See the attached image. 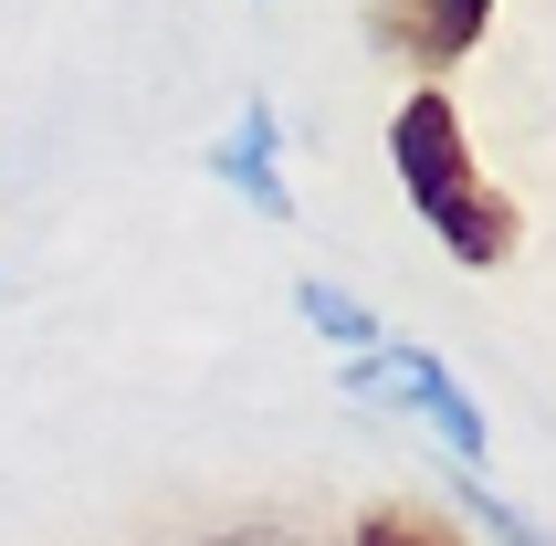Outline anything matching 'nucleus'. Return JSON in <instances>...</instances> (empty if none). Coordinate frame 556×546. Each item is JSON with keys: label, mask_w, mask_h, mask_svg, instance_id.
<instances>
[{"label": "nucleus", "mask_w": 556, "mask_h": 546, "mask_svg": "<svg viewBox=\"0 0 556 546\" xmlns=\"http://www.w3.org/2000/svg\"><path fill=\"white\" fill-rule=\"evenodd\" d=\"M389 169H400L409 211L431 221V243L452 252L463 273L515 263L526 221H515V200H504V189L472 169V137H463V116H452V95H441V85H420L400 116H389Z\"/></svg>", "instance_id": "f257e3e1"}, {"label": "nucleus", "mask_w": 556, "mask_h": 546, "mask_svg": "<svg viewBox=\"0 0 556 546\" xmlns=\"http://www.w3.org/2000/svg\"><path fill=\"white\" fill-rule=\"evenodd\" d=\"M337 389H357L368 410H409V421H420L441 452H452V473H483V452H494V431H483L472 389L431 358V347H409V336H378V347H357V358L337 368Z\"/></svg>", "instance_id": "f03ea898"}, {"label": "nucleus", "mask_w": 556, "mask_h": 546, "mask_svg": "<svg viewBox=\"0 0 556 546\" xmlns=\"http://www.w3.org/2000/svg\"><path fill=\"white\" fill-rule=\"evenodd\" d=\"M483 22H494V0H368V42L389 63H409L420 85H441L483 42Z\"/></svg>", "instance_id": "7ed1b4c3"}, {"label": "nucleus", "mask_w": 556, "mask_h": 546, "mask_svg": "<svg viewBox=\"0 0 556 546\" xmlns=\"http://www.w3.org/2000/svg\"><path fill=\"white\" fill-rule=\"evenodd\" d=\"M211 179L220 189H242L263 221H294V179H283V126H274V106L252 95L242 116H231V137L211 148Z\"/></svg>", "instance_id": "20e7f679"}, {"label": "nucleus", "mask_w": 556, "mask_h": 546, "mask_svg": "<svg viewBox=\"0 0 556 546\" xmlns=\"http://www.w3.org/2000/svg\"><path fill=\"white\" fill-rule=\"evenodd\" d=\"M357 546H472V536L441 505H420V494H378L368 516H357Z\"/></svg>", "instance_id": "39448f33"}, {"label": "nucleus", "mask_w": 556, "mask_h": 546, "mask_svg": "<svg viewBox=\"0 0 556 546\" xmlns=\"http://www.w3.org/2000/svg\"><path fill=\"white\" fill-rule=\"evenodd\" d=\"M294 305H305V326L326 336L337 358H357V347H378V336H389L368 305H357V295H337V284H294Z\"/></svg>", "instance_id": "423d86ee"}, {"label": "nucleus", "mask_w": 556, "mask_h": 546, "mask_svg": "<svg viewBox=\"0 0 556 546\" xmlns=\"http://www.w3.org/2000/svg\"><path fill=\"white\" fill-rule=\"evenodd\" d=\"M452 494L472 505V525H483L494 546H556V525H535L526 505H504V484H494V473H452Z\"/></svg>", "instance_id": "0eeeda50"}]
</instances>
